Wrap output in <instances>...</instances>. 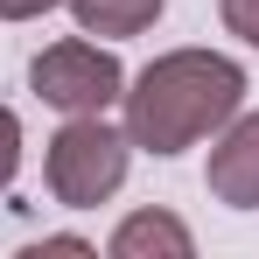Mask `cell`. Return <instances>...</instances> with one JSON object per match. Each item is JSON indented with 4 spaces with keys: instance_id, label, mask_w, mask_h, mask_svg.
Returning <instances> with one entry per match:
<instances>
[{
    "instance_id": "obj_5",
    "label": "cell",
    "mask_w": 259,
    "mask_h": 259,
    "mask_svg": "<svg viewBox=\"0 0 259 259\" xmlns=\"http://www.w3.org/2000/svg\"><path fill=\"white\" fill-rule=\"evenodd\" d=\"M189 252H196V238L168 210H133L112 231V259H189Z\"/></svg>"
},
{
    "instance_id": "obj_9",
    "label": "cell",
    "mask_w": 259,
    "mask_h": 259,
    "mask_svg": "<svg viewBox=\"0 0 259 259\" xmlns=\"http://www.w3.org/2000/svg\"><path fill=\"white\" fill-rule=\"evenodd\" d=\"M49 7H63V0H0V21H35Z\"/></svg>"
},
{
    "instance_id": "obj_1",
    "label": "cell",
    "mask_w": 259,
    "mask_h": 259,
    "mask_svg": "<svg viewBox=\"0 0 259 259\" xmlns=\"http://www.w3.org/2000/svg\"><path fill=\"white\" fill-rule=\"evenodd\" d=\"M126 98V140L147 154H182L203 133H217L238 105H245V70L217 49H168L154 56Z\"/></svg>"
},
{
    "instance_id": "obj_3",
    "label": "cell",
    "mask_w": 259,
    "mask_h": 259,
    "mask_svg": "<svg viewBox=\"0 0 259 259\" xmlns=\"http://www.w3.org/2000/svg\"><path fill=\"white\" fill-rule=\"evenodd\" d=\"M28 84L42 91V105L56 112H105L119 91H126V70H119V56L98 42H49L35 56V70H28Z\"/></svg>"
},
{
    "instance_id": "obj_10",
    "label": "cell",
    "mask_w": 259,
    "mask_h": 259,
    "mask_svg": "<svg viewBox=\"0 0 259 259\" xmlns=\"http://www.w3.org/2000/svg\"><path fill=\"white\" fill-rule=\"evenodd\" d=\"M42 252H91V245H84V238H42V245H35V259H42Z\"/></svg>"
},
{
    "instance_id": "obj_4",
    "label": "cell",
    "mask_w": 259,
    "mask_h": 259,
    "mask_svg": "<svg viewBox=\"0 0 259 259\" xmlns=\"http://www.w3.org/2000/svg\"><path fill=\"white\" fill-rule=\"evenodd\" d=\"M210 196L231 203V210H259V112H231L224 119V140L210 147Z\"/></svg>"
},
{
    "instance_id": "obj_8",
    "label": "cell",
    "mask_w": 259,
    "mask_h": 259,
    "mask_svg": "<svg viewBox=\"0 0 259 259\" xmlns=\"http://www.w3.org/2000/svg\"><path fill=\"white\" fill-rule=\"evenodd\" d=\"M217 7H224V28L259 49V0H217Z\"/></svg>"
},
{
    "instance_id": "obj_2",
    "label": "cell",
    "mask_w": 259,
    "mask_h": 259,
    "mask_svg": "<svg viewBox=\"0 0 259 259\" xmlns=\"http://www.w3.org/2000/svg\"><path fill=\"white\" fill-rule=\"evenodd\" d=\"M133 140L105 126V112H70V126L49 140V196L63 210H98L119 182H126Z\"/></svg>"
},
{
    "instance_id": "obj_7",
    "label": "cell",
    "mask_w": 259,
    "mask_h": 259,
    "mask_svg": "<svg viewBox=\"0 0 259 259\" xmlns=\"http://www.w3.org/2000/svg\"><path fill=\"white\" fill-rule=\"evenodd\" d=\"M14 168H21V119H14V112L0 105V196H7Z\"/></svg>"
},
{
    "instance_id": "obj_6",
    "label": "cell",
    "mask_w": 259,
    "mask_h": 259,
    "mask_svg": "<svg viewBox=\"0 0 259 259\" xmlns=\"http://www.w3.org/2000/svg\"><path fill=\"white\" fill-rule=\"evenodd\" d=\"M84 35H140L161 21V0H70Z\"/></svg>"
}]
</instances>
